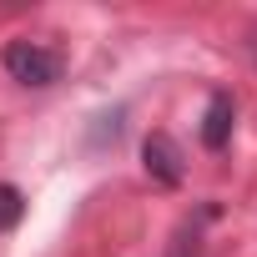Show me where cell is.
Here are the masks:
<instances>
[{"instance_id":"7a4b0ae2","label":"cell","mask_w":257,"mask_h":257,"mask_svg":"<svg viewBox=\"0 0 257 257\" xmlns=\"http://www.w3.org/2000/svg\"><path fill=\"white\" fill-rule=\"evenodd\" d=\"M142 157H147V172L162 182V187H182V147L167 137V132H152L147 142H142Z\"/></svg>"},{"instance_id":"6da1fadb","label":"cell","mask_w":257,"mask_h":257,"mask_svg":"<svg viewBox=\"0 0 257 257\" xmlns=\"http://www.w3.org/2000/svg\"><path fill=\"white\" fill-rule=\"evenodd\" d=\"M6 71H11V81L46 91V86L61 81L66 61H61V51H51V46H41V41H11V46H6Z\"/></svg>"},{"instance_id":"277c9868","label":"cell","mask_w":257,"mask_h":257,"mask_svg":"<svg viewBox=\"0 0 257 257\" xmlns=\"http://www.w3.org/2000/svg\"><path fill=\"white\" fill-rule=\"evenodd\" d=\"M21 217H26V197H21V187L0 182V232H11Z\"/></svg>"},{"instance_id":"3957f363","label":"cell","mask_w":257,"mask_h":257,"mask_svg":"<svg viewBox=\"0 0 257 257\" xmlns=\"http://www.w3.org/2000/svg\"><path fill=\"white\" fill-rule=\"evenodd\" d=\"M232 116H237L232 91H212L207 116H202V147H207V152H222V147L232 142Z\"/></svg>"}]
</instances>
